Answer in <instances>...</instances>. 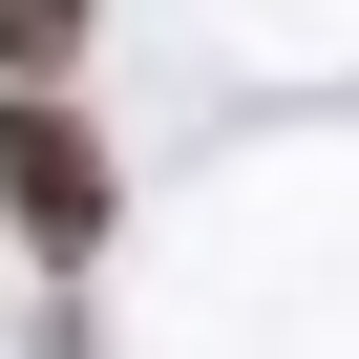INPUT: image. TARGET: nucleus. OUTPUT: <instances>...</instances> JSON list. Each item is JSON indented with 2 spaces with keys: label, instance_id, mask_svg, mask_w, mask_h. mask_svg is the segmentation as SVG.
I'll list each match as a JSON object with an SVG mask.
<instances>
[{
  "label": "nucleus",
  "instance_id": "f257e3e1",
  "mask_svg": "<svg viewBox=\"0 0 359 359\" xmlns=\"http://www.w3.org/2000/svg\"><path fill=\"white\" fill-rule=\"evenodd\" d=\"M106 212H127L106 127H85L64 85H0V233H22L43 275H85V254H106Z\"/></svg>",
  "mask_w": 359,
  "mask_h": 359
},
{
  "label": "nucleus",
  "instance_id": "f03ea898",
  "mask_svg": "<svg viewBox=\"0 0 359 359\" xmlns=\"http://www.w3.org/2000/svg\"><path fill=\"white\" fill-rule=\"evenodd\" d=\"M85 43H106V0H0V85H64Z\"/></svg>",
  "mask_w": 359,
  "mask_h": 359
}]
</instances>
